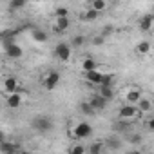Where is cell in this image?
Returning a JSON list of instances; mask_svg holds the SVG:
<instances>
[{"label":"cell","instance_id":"cell-1","mask_svg":"<svg viewBox=\"0 0 154 154\" xmlns=\"http://www.w3.org/2000/svg\"><path fill=\"white\" fill-rule=\"evenodd\" d=\"M91 134H93V125L87 123V122L76 123L74 129L71 131V136H72L74 140H87V138H91Z\"/></svg>","mask_w":154,"mask_h":154},{"label":"cell","instance_id":"cell-2","mask_svg":"<svg viewBox=\"0 0 154 154\" xmlns=\"http://www.w3.org/2000/svg\"><path fill=\"white\" fill-rule=\"evenodd\" d=\"M60 80H62V76H60L58 71H47L45 76L42 78V85H44L45 91H54V89L58 87Z\"/></svg>","mask_w":154,"mask_h":154},{"label":"cell","instance_id":"cell-3","mask_svg":"<svg viewBox=\"0 0 154 154\" xmlns=\"http://www.w3.org/2000/svg\"><path fill=\"white\" fill-rule=\"evenodd\" d=\"M54 56H56L60 62H69L71 56H72V45L67 44V42L56 44V47H54Z\"/></svg>","mask_w":154,"mask_h":154},{"label":"cell","instance_id":"cell-4","mask_svg":"<svg viewBox=\"0 0 154 154\" xmlns=\"http://www.w3.org/2000/svg\"><path fill=\"white\" fill-rule=\"evenodd\" d=\"M31 127L36 131V132H49L51 129H53V122H51V118H47V116H36L33 122H31Z\"/></svg>","mask_w":154,"mask_h":154},{"label":"cell","instance_id":"cell-5","mask_svg":"<svg viewBox=\"0 0 154 154\" xmlns=\"http://www.w3.org/2000/svg\"><path fill=\"white\" fill-rule=\"evenodd\" d=\"M118 114H120V118L122 120H134L138 114H140V109H138V105L136 103H125V105H122L120 107V111H118Z\"/></svg>","mask_w":154,"mask_h":154},{"label":"cell","instance_id":"cell-6","mask_svg":"<svg viewBox=\"0 0 154 154\" xmlns=\"http://www.w3.org/2000/svg\"><path fill=\"white\" fill-rule=\"evenodd\" d=\"M4 49H6V54H8L9 58H20V56L24 54V49H22L18 44H15V42L4 44Z\"/></svg>","mask_w":154,"mask_h":154},{"label":"cell","instance_id":"cell-7","mask_svg":"<svg viewBox=\"0 0 154 154\" xmlns=\"http://www.w3.org/2000/svg\"><path fill=\"white\" fill-rule=\"evenodd\" d=\"M89 102H91V105L94 107V111H103V109L107 107V103H109V100H107V98H103L100 93H98V94H93Z\"/></svg>","mask_w":154,"mask_h":154},{"label":"cell","instance_id":"cell-8","mask_svg":"<svg viewBox=\"0 0 154 154\" xmlns=\"http://www.w3.org/2000/svg\"><path fill=\"white\" fill-rule=\"evenodd\" d=\"M84 76H85V80H87L89 84L100 85V84H102V78H103V72H100L98 69H94V71H87V72H84Z\"/></svg>","mask_w":154,"mask_h":154},{"label":"cell","instance_id":"cell-9","mask_svg":"<svg viewBox=\"0 0 154 154\" xmlns=\"http://www.w3.org/2000/svg\"><path fill=\"white\" fill-rule=\"evenodd\" d=\"M20 150H22V147L18 143H8L6 140H2V143H0V152L2 154H15Z\"/></svg>","mask_w":154,"mask_h":154},{"label":"cell","instance_id":"cell-10","mask_svg":"<svg viewBox=\"0 0 154 154\" xmlns=\"http://www.w3.org/2000/svg\"><path fill=\"white\" fill-rule=\"evenodd\" d=\"M6 103H8L9 109H18V107L22 105V94H18V93H11V94H8Z\"/></svg>","mask_w":154,"mask_h":154},{"label":"cell","instance_id":"cell-11","mask_svg":"<svg viewBox=\"0 0 154 154\" xmlns=\"http://www.w3.org/2000/svg\"><path fill=\"white\" fill-rule=\"evenodd\" d=\"M154 27V15H145L140 18V29L141 31H150Z\"/></svg>","mask_w":154,"mask_h":154},{"label":"cell","instance_id":"cell-12","mask_svg":"<svg viewBox=\"0 0 154 154\" xmlns=\"http://www.w3.org/2000/svg\"><path fill=\"white\" fill-rule=\"evenodd\" d=\"M140 98H141V91L140 89H129L125 93V102H129V103H138Z\"/></svg>","mask_w":154,"mask_h":154},{"label":"cell","instance_id":"cell-13","mask_svg":"<svg viewBox=\"0 0 154 154\" xmlns=\"http://www.w3.org/2000/svg\"><path fill=\"white\" fill-rule=\"evenodd\" d=\"M17 89H18V80L17 78H6V82H4V91L8 93V94H11V93H17Z\"/></svg>","mask_w":154,"mask_h":154},{"label":"cell","instance_id":"cell-14","mask_svg":"<svg viewBox=\"0 0 154 154\" xmlns=\"http://www.w3.org/2000/svg\"><path fill=\"white\" fill-rule=\"evenodd\" d=\"M65 29H69V18L67 17H58L54 22V31L56 33H63Z\"/></svg>","mask_w":154,"mask_h":154},{"label":"cell","instance_id":"cell-15","mask_svg":"<svg viewBox=\"0 0 154 154\" xmlns=\"http://www.w3.org/2000/svg\"><path fill=\"white\" fill-rule=\"evenodd\" d=\"M136 53H138L140 56H145V54H149V53H150V42H147V40H141V42L136 45Z\"/></svg>","mask_w":154,"mask_h":154},{"label":"cell","instance_id":"cell-16","mask_svg":"<svg viewBox=\"0 0 154 154\" xmlns=\"http://www.w3.org/2000/svg\"><path fill=\"white\" fill-rule=\"evenodd\" d=\"M31 38H33L35 42H47V33H45L44 29H33Z\"/></svg>","mask_w":154,"mask_h":154},{"label":"cell","instance_id":"cell-17","mask_svg":"<svg viewBox=\"0 0 154 154\" xmlns=\"http://www.w3.org/2000/svg\"><path fill=\"white\" fill-rule=\"evenodd\" d=\"M94 69H98L96 60H93V58H85V60L82 62V71H84V72H87V71H94Z\"/></svg>","mask_w":154,"mask_h":154},{"label":"cell","instance_id":"cell-18","mask_svg":"<svg viewBox=\"0 0 154 154\" xmlns=\"http://www.w3.org/2000/svg\"><path fill=\"white\" fill-rule=\"evenodd\" d=\"M103 98H107L109 102L112 100V96H114V91H112V85H100V91H98Z\"/></svg>","mask_w":154,"mask_h":154},{"label":"cell","instance_id":"cell-19","mask_svg":"<svg viewBox=\"0 0 154 154\" xmlns=\"http://www.w3.org/2000/svg\"><path fill=\"white\" fill-rule=\"evenodd\" d=\"M138 105V109H140V112H149L150 109H152V103H150V100H147V98H140V102L136 103Z\"/></svg>","mask_w":154,"mask_h":154},{"label":"cell","instance_id":"cell-20","mask_svg":"<svg viewBox=\"0 0 154 154\" xmlns=\"http://www.w3.org/2000/svg\"><path fill=\"white\" fill-rule=\"evenodd\" d=\"M80 112H82V114H87V116H93L96 111H94V107L91 105V102H84V103H80Z\"/></svg>","mask_w":154,"mask_h":154},{"label":"cell","instance_id":"cell-21","mask_svg":"<svg viewBox=\"0 0 154 154\" xmlns=\"http://www.w3.org/2000/svg\"><path fill=\"white\" fill-rule=\"evenodd\" d=\"M98 15H100V11H96V9H87L85 11V15H84V20H87V22H93V20H96L98 18Z\"/></svg>","mask_w":154,"mask_h":154},{"label":"cell","instance_id":"cell-22","mask_svg":"<svg viewBox=\"0 0 154 154\" xmlns=\"http://www.w3.org/2000/svg\"><path fill=\"white\" fill-rule=\"evenodd\" d=\"M103 143L102 141H96V143H93L91 147H87V152H91V154H100L102 150H103Z\"/></svg>","mask_w":154,"mask_h":154},{"label":"cell","instance_id":"cell-23","mask_svg":"<svg viewBox=\"0 0 154 154\" xmlns=\"http://www.w3.org/2000/svg\"><path fill=\"white\" fill-rule=\"evenodd\" d=\"M84 42H85V36H82V35H76V36H72V40H71V45H72V47H82V45H84Z\"/></svg>","mask_w":154,"mask_h":154},{"label":"cell","instance_id":"cell-24","mask_svg":"<svg viewBox=\"0 0 154 154\" xmlns=\"http://www.w3.org/2000/svg\"><path fill=\"white\" fill-rule=\"evenodd\" d=\"M91 8H93V9H96V11H100V13H102V11H103V9H105V8H107V2H105V0H94V2H93V4H91Z\"/></svg>","mask_w":154,"mask_h":154},{"label":"cell","instance_id":"cell-25","mask_svg":"<svg viewBox=\"0 0 154 154\" xmlns=\"http://www.w3.org/2000/svg\"><path fill=\"white\" fill-rule=\"evenodd\" d=\"M27 2H29V0H11V2H9V8H11V9H22Z\"/></svg>","mask_w":154,"mask_h":154},{"label":"cell","instance_id":"cell-26","mask_svg":"<svg viewBox=\"0 0 154 154\" xmlns=\"http://www.w3.org/2000/svg\"><path fill=\"white\" fill-rule=\"evenodd\" d=\"M67 15H69V9L63 8V6H60V8L54 9V17H56V18H58V17H67Z\"/></svg>","mask_w":154,"mask_h":154},{"label":"cell","instance_id":"cell-27","mask_svg":"<svg viewBox=\"0 0 154 154\" xmlns=\"http://www.w3.org/2000/svg\"><path fill=\"white\" fill-rule=\"evenodd\" d=\"M69 152H72V154H82V152H87V147H84V145H74V147L69 149Z\"/></svg>","mask_w":154,"mask_h":154},{"label":"cell","instance_id":"cell-28","mask_svg":"<svg viewBox=\"0 0 154 154\" xmlns=\"http://www.w3.org/2000/svg\"><path fill=\"white\" fill-rule=\"evenodd\" d=\"M107 145H109V149H120L122 147V141L120 140H114V138H109L107 140Z\"/></svg>","mask_w":154,"mask_h":154},{"label":"cell","instance_id":"cell-29","mask_svg":"<svg viewBox=\"0 0 154 154\" xmlns=\"http://www.w3.org/2000/svg\"><path fill=\"white\" fill-rule=\"evenodd\" d=\"M129 141H131L132 145H138V143H141V136H140V134H131Z\"/></svg>","mask_w":154,"mask_h":154},{"label":"cell","instance_id":"cell-30","mask_svg":"<svg viewBox=\"0 0 154 154\" xmlns=\"http://www.w3.org/2000/svg\"><path fill=\"white\" fill-rule=\"evenodd\" d=\"M103 42H105V36H103V35H100V36H94V40H93V44H94V45H102Z\"/></svg>","mask_w":154,"mask_h":154},{"label":"cell","instance_id":"cell-31","mask_svg":"<svg viewBox=\"0 0 154 154\" xmlns=\"http://www.w3.org/2000/svg\"><path fill=\"white\" fill-rule=\"evenodd\" d=\"M147 127H149V131H152V132H154V118H150V120L147 122Z\"/></svg>","mask_w":154,"mask_h":154},{"label":"cell","instance_id":"cell-32","mask_svg":"<svg viewBox=\"0 0 154 154\" xmlns=\"http://www.w3.org/2000/svg\"><path fill=\"white\" fill-rule=\"evenodd\" d=\"M109 33H112V27H105V29H103V33H102V35H103V36H107V35H109Z\"/></svg>","mask_w":154,"mask_h":154},{"label":"cell","instance_id":"cell-33","mask_svg":"<svg viewBox=\"0 0 154 154\" xmlns=\"http://www.w3.org/2000/svg\"><path fill=\"white\" fill-rule=\"evenodd\" d=\"M84 2H85V4H93V2H94V0H84Z\"/></svg>","mask_w":154,"mask_h":154}]
</instances>
